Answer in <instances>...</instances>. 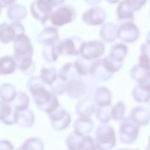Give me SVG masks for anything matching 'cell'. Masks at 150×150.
Listing matches in <instances>:
<instances>
[{
  "mask_svg": "<svg viewBox=\"0 0 150 150\" xmlns=\"http://www.w3.org/2000/svg\"><path fill=\"white\" fill-rule=\"evenodd\" d=\"M1 12H2V9L0 8V15H1Z\"/></svg>",
  "mask_w": 150,
  "mask_h": 150,
  "instance_id": "51",
  "label": "cell"
},
{
  "mask_svg": "<svg viewBox=\"0 0 150 150\" xmlns=\"http://www.w3.org/2000/svg\"><path fill=\"white\" fill-rule=\"evenodd\" d=\"M140 52L141 53L146 55L150 59V45L146 42L143 43L141 45Z\"/></svg>",
  "mask_w": 150,
  "mask_h": 150,
  "instance_id": "42",
  "label": "cell"
},
{
  "mask_svg": "<svg viewBox=\"0 0 150 150\" xmlns=\"http://www.w3.org/2000/svg\"><path fill=\"white\" fill-rule=\"evenodd\" d=\"M16 95L15 87L10 83H4L0 86V99L5 103L12 102Z\"/></svg>",
  "mask_w": 150,
  "mask_h": 150,
  "instance_id": "28",
  "label": "cell"
},
{
  "mask_svg": "<svg viewBox=\"0 0 150 150\" xmlns=\"http://www.w3.org/2000/svg\"><path fill=\"white\" fill-rule=\"evenodd\" d=\"M95 144L97 149H110L116 144L113 127L108 122H101L95 131Z\"/></svg>",
  "mask_w": 150,
  "mask_h": 150,
  "instance_id": "2",
  "label": "cell"
},
{
  "mask_svg": "<svg viewBox=\"0 0 150 150\" xmlns=\"http://www.w3.org/2000/svg\"><path fill=\"white\" fill-rule=\"evenodd\" d=\"M81 18L88 25L98 26L103 25L105 22L106 13L102 7L94 5L86 11L83 13Z\"/></svg>",
  "mask_w": 150,
  "mask_h": 150,
  "instance_id": "12",
  "label": "cell"
},
{
  "mask_svg": "<svg viewBox=\"0 0 150 150\" xmlns=\"http://www.w3.org/2000/svg\"><path fill=\"white\" fill-rule=\"evenodd\" d=\"M127 52L128 47L125 45L117 43L111 46L108 56L115 60L122 62L127 54Z\"/></svg>",
  "mask_w": 150,
  "mask_h": 150,
  "instance_id": "30",
  "label": "cell"
},
{
  "mask_svg": "<svg viewBox=\"0 0 150 150\" xmlns=\"http://www.w3.org/2000/svg\"><path fill=\"white\" fill-rule=\"evenodd\" d=\"M66 81L58 76L56 79L49 86L50 90L56 96L63 94L66 91Z\"/></svg>",
  "mask_w": 150,
  "mask_h": 150,
  "instance_id": "40",
  "label": "cell"
},
{
  "mask_svg": "<svg viewBox=\"0 0 150 150\" xmlns=\"http://www.w3.org/2000/svg\"><path fill=\"white\" fill-rule=\"evenodd\" d=\"M42 57L47 63H53L56 62L59 57L56 45H46L42 50Z\"/></svg>",
  "mask_w": 150,
  "mask_h": 150,
  "instance_id": "34",
  "label": "cell"
},
{
  "mask_svg": "<svg viewBox=\"0 0 150 150\" xmlns=\"http://www.w3.org/2000/svg\"><path fill=\"white\" fill-rule=\"evenodd\" d=\"M117 23L126 21H134V11L125 1L121 0L117 8Z\"/></svg>",
  "mask_w": 150,
  "mask_h": 150,
  "instance_id": "21",
  "label": "cell"
},
{
  "mask_svg": "<svg viewBox=\"0 0 150 150\" xmlns=\"http://www.w3.org/2000/svg\"><path fill=\"white\" fill-rule=\"evenodd\" d=\"M49 2L52 4V6L55 8L63 4L66 1V0H49Z\"/></svg>",
  "mask_w": 150,
  "mask_h": 150,
  "instance_id": "45",
  "label": "cell"
},
{
  "mask_svg": "<svg viewBox=\"0 0 150 150\" xmlns=\"http://www.w3.org/2000/svg\"><path fill=\"white\" fill-rule=\"evenodd\" d=\"M16 0H0V8L2 9L9 6L15 2Z\"/></svg>",
  "mask_w": 150,
  "mask_h": 150,
  "instance_id": "44",
  "label": "cell"
},
{
  "mask_svg": "<svg viewBox=\"0 0 150 150\" xmlns=\"http://www.w3.org/2000/svg\"><path fill=\"white\" fill-rule=\"evenodd\" d=\"M108 3L111 4H115L116 3H118L120 0H105Z\"/></svg>",
  "mask_w": 150,
  "mask_h": 150,
  "instance_id": "48",
  "label": "cell"
},
{
  "mask_svg": "<svg viewBox=\"0 0 150 150\" xmlns=\"http://www.w3.org/2000/svg\"><path fill=\"white\" fill-rule=\"evenodd\" d=\"M146 149H150V135H149V138H148V144Z\"/></svg>",
  "mask_w": 150,
  "mask_h": 150,
  "instance_id": "50",
  "label": "cell"
},
{
  "mask_svg": "<svg viewBox=\"0 0 150 150\" xmlns=\"http://www.w3.org/2000/svg\"><path fill=\"white\" fill-rule=\"evenodd\" d=\"M102 0H84L86 4L88 5H95L101 2Z\"/></svg>",
  "mask_w": 150,
  "mask_h": 150,
  "instance_id": "46",
  "label": "cell"
},
{
  "mask_svg": "<svg viewBox=\"0 0 150 150\" xmlns=\"http://www.w3.org/2000/svg\"><path fill=\"white\" fill-rule=\"evenodd\" d=\"M59 32L56 26H47L40 31L36 37V41L42 45H56L59 40Z\"/></svg>",
  "mask_w": 150,
  "mask_h": 150,
  "instance_id": "15",
  "label": "cell"
},
{
  "mask_svg": "<svg viewBox=\"0 0 150 150\" xmlns=\"http://www.w3.org/2000/svg\"><path fill=\"white\" fill-rule=\"evenodd\" d=\"M17 67V63L14 57L5 55L0 58V76L11 74L16 70Z\"/></svg>",
  "mask_w": 150,
  "mask_h": 150,
  "instance_id": "25",
  "label": "cell"
},
{
  "mask_svg": "<svg viewBox=\"0 0 150 150\" xmlns=\"http://www.w3.org/2000/svg\"><path fill=\"white\" fill-rule=\"evenodd\" d=\"M13 42L14 58L16 61L32 56L33 46L30 39L25 33L18 35Z\"/></svg>",
  "mask_w": 150,
  "mask_h": 150,
  "instance_id": "5",
  "label": "cell"
},
{
  "mask_svg": "<svg viewBox=\"0 0 150 150\" xmlns=\"http://www.w3.org/2000/svg\"><path fill=\"white\" fill-rule=\"evenodd\" d=\"M57 77V73L54 67H42L41 68L39 78L47 86H50Z\"/></svg>",
  "mask_w": 150,
  "mask_h": 150,
  "instance_id": "29",
  "label": "cell"
},
{
  "mask_svg": "<svg viewBox=\"0 0 150 150\" xmlns=\"http://www.w3.org/2000/svg\"><path fill=\"white\" fill-rule=\"evenodd\" d=\"M105 51V46L99 40H90L83 42L80 54L83 58L88 60H94L101 56Z\"/></svg>",
  "mask_w": 150,
  "mask_h": 150,
  "instance_id": "9",
  "label": "cell"
},
{
  "mask_svg": "<svg viewBox=\"0 0 150 150\" xmlns=\"http://www.w3.org/2000/svg\"><path fill=\"white\" fill-rule=\"evenodd\" d=\"M29 104V98L28 94L23 91L16 92L15 99L13 100L12 106L18 111L24 110L28 108Z\"/></svg>",
  "mask_w": 150,
  "mask_h": 150,
  "instance_id": "31",
  "label": "cell"
},
{
  "mask_svg": "<svg viewBox=\"0 0 150 150\" xmlns=\"http://www.w3.org/2000/svg\"><path fill=\"white\" fill-rule=\"evenodd\" d=\"M91 62L92 61L87 60L81 56L76 59L74 64L80 77H85L90 74L89 71Z\"/></svg>",
  "mask_w": 150,
  "mask_h": 150,
  "instance_id": "32",
  "label": "cell"
},
{
  "mask_svg": "<svg viewBox=\"0 0 150 150\" xmlns=\"http://www.w3.org/2000/svg\"><path fill=\"white\" fill-rule=\"evenodd\" d=\"M90 75L96 80L104 81L108 80L112 75L104 66L102 59L92 61L90 67Z\"/></svg>",
  "mask_w": 150,
  "mask_h": 150,
  "instance_id": "13",
  "label": "cell"
},
{
  "mask_svg": "<svg viewBox=\"0 0 150 150\" xmlns=\"http://www.w3.org/2000/svg\"><path fill=\"white\" fill-rule=\"evenodd\" d=\"M100 36L105 42L111 43L117 38V25L108 22L104 24L100 30Z\"/></svg>",
  "mask_w": 150,
  "mask_h": 150,
  "instance_id": "24",
  "label": "cell"
},
{
  "mask_svg": "<svg viewBox=\"0 0 150 150\" xmlns=\"http://www.w3.org/2000/svg\"><path fill=\"white\" fill-rule=\"evenodd\" d=\"M94 102L90 98H85L79 100L76 104V114L79 117L90 118L95 111Z\"/></svg>",
  "mask_w": 150,
  "mask_h": 150,
  "instance_id": "20",
  "label": "cell"
},
{
  "mask_svg": "<svg viewBox=\"0 0 150 150\" xmlns=\"http://www.w3.org/2000/svg\"><path fill=\"white\" fill-rule=\"evenodd\" d=\"M150 91L145 89L138 84L132 88L131 93L133 99L138 103H146Z\"/></svg>",
  "mask_w": 150,
  "mask_h": 150,
  "instance_id": "35",
  "label": "cell"
},
{
  "mask_svg": "<svg viewBox=\"0 0 150 150\" xmlns=\"http://www.w3.org/2000/svg\"><path fill=\"white\" fill-rule=\"evenodd\" d=\"M139 126L145 125L150 121V112L145 107L136 106L132 108L128 116Z\"/></svg>",
  "mask_w": 150,
  "mask_h": 150,
  "instance_id": "18",
  "label": "cell"
},
{
  "mask_svg": "<svg viewBox=\"0 0 150 150\" xmlns=\"http://www.w3.org/2000/svg\"><path fill=\"white\" fill-rule=\"evenodd\" d=\"M149 16H150V11H149Z\"/></svg>",
  "mask_w": 150,
  "mask_h": 150,
  "instance_id": "52",
  "label": "cell"
},
{
  "mask_svg": "<svg viewBox=\"0 0 150 150\" xmlns=\"http://www.w3.org/2000/svg\"><path fill=\"white\" fill-rule=\"evenodd\" d=\"M20 149H43V143L39 138L33 137L27 139L25 142L18 148Z\"/></svg>",
  "mask_w": 150,
  "mask_h": 150,
  "instance_id": "39",
  "label": "cell"
},
{
  "mask_svg": "<svg viewBox=\"0 0 150 150\" xmlns=\"http://www.w3.org/2000/svg\"><path fill=\"white\" fill-rule=\"evenodd\" d=\"M121 121L118 129L120 141L122 144H131L138 137L139 126L135 123L129 117H124Z\"/></svg>",
  "mask_w": 150,
  "mask_h": 150,
  "instance_id": "4",
  "label": "cell"
},
{
  "mask_svg": "<svg viewBox=\"0 0 150 150\" xmlns=\"http://www.w3.org/2000/svg\"><path fill=\"white\" fill-rule=\"evenodd\" d=\"M16 63L18 69L25 75H30L34 72L35 63L32 57L20 59Z\"/></svg>",
  "mask_w": 150,
  "mask_h": 150,
  "instance_id": "33",
  "label": "cell"
},
{
  "mask_svg": "<svg viewBox=\"0 0 150 150\" xmlns=\"http://www.w3.org/2000/svg\"><path fill=\"white\" fill-rule=\"evenodd\" d=\"M12 144L6 139H2L0 141V149H12Z\"/></svg>",
  "mask_w": 150,
  "mask_h": 150,
  "instance_id": "43",
  "label": "cell"
},
{
  "mask_svg": "<svg viewBox=\"0 0 150 150\" xmlns=\"http://www.w3.org/2000/svg\"><path fill=\"white\" fill-rule=\"evenodd\" d=\"M54 7L49 0H35L30 6L32 16L45 26L49 20Z\"/></svg>",
  "mask_w": 150,
  "mask_h": 150,
  "instance_id": "6",
  "label": "cell"
},
{
  "mask_svg": "<svg viewBox=\"0 0 150 150\" xmlns=\"http://www.w3.org/2000/svg\"><path fill=\"white\" fill-rule=\"evenodd\" d=\"M76 17L75 9L70 5L63 4L53 10L49 19L53 26L60 27L73 22Z\"/></svg>",
  "mask_w": 150,
  "mask_h": 150,
  "instance_id": "3",
  "label": "cell"
},
{
  "mask_svg": "<svg viewBox=\"0 0 150 150\" xmlns=\"http://www.w3.org/2000/svg\"><path fill=\"white\" fill-rule=\"evenodd\" d=\"M35 121V117L33 112L29 108L18 111V125L23 128H28L32 127Z\"/></svg>",
  "mask_w": 150,
  "mask_h": 150,
  "instance_id": "27",
  "label": "cell"
},
{
  "mask_svg": "<svg viewBox=\"0 0 150 150\" xmlns=\"http://www.w3.org/2000/svg\"><path fill=\"white\" fill-rule=\"evenodd\" d=\"M45 85L39 77L36 76L29 77L26 83L27 88L32 94L36 105L42 112L48 114L60 105L56 95L46 88Z\"/></svg>",
  "mask_w": 150,
  "mask_h": 150,
  "instance_id": "1",
  "label": "cell"
},
{
  "mask_svg": "<svg viewBox=\"0 0 150 150\" xmlns=\"http://www.w3.org/2000/svg\"><path fill=\"white\" fill-rule=\"evenodd\" d=\"M25 32V27L20 21L2 22L0 24V42L4 44L11 43L18 35Z\"/></svg>",
  "mask_w": 150,
  "mask_h": 150,
  "instance_id": "7",
  "label": "cell"
},
{
  "mask_svg": "<svg viewBox=\"0 0 150 150\" xmlns=\"http://www.w3.org/2000/svg\"><path fill=\"white\" fill-rule=\"evenodd\" d=\"M146 42L150 45V30L148 32L146 36Z\"/></svg>",
  "mask_w": 150,
  "mask_h": 150,
  "instance_id": "47",
  "label": "cell"
},
{
  "mask_svg": "<svg viewBox=\"0 0 150 150\" xmlns=\"http://www.w3.org/2000/svg\"><path fill=\"white\" fill-rule=\"evenodd\" d=\"M18 111L12 105L7 103L0 101V121L8 125L17 123Z\"/></svg>",
  "mask_w": 150,
  "mask_h": 150,
  "instance_id": "17",
  "label": "cell"
},
{
  "mask_svg": "<svg viewBox=\"0 0 150 150\" xmlns=\"http://www.w3.org/2000/svg\"><path fill=\"white\" fill-rule=\"evenodd\" d=\"M48 117L52 127L56 130L66 129L71 122L69 113L60 105L54 111L48 114Z\"/></svg>",
  "mask_w": 150,
  "mask_h": 150,
  "instance_id": "11",
  "label": "cell"
},
{
  "mask_svg": "<svg viewBox=\"0 0 150 150\" xmlns=\"http://www.w3.org/2000/svg\"><path fill=\"white\" fill-rule=\"evenodd\" d=\"M57 75L66 82L70 80L80 77L74 63L69 62L63 65L59 70Z\"/></svg>",
  "mask_w": 150,
  "mask_h": 150,
  "instance_id": "26",
  "label": "cell"
},
{
  "mask_svg": "<svg viewBox=\"0 0 150 150\" xmlns=\"http://www.w3.org/2000/svg\"><path fill=\"white\" fill-rule=\"evenodd\" d=\"M146 103L148 105L150 106V94H149V96H148V98H147V100H146Z\"/></svg>",
  "mask_w": 150,
  "mask_h": 150,
  "instance_id": "49",
  "label": "cell"
},
{
  "mask_svg": "<svg viewBox=\"0 0 150 150\" xmlns=\"http://www.w3.org/2000/svg\"><path fill=\"white\" fill-rule=\"evenodd\" d=\"M97 149L94 139L90 135L81 136L78 142L77 150Z\"/></svg>",
  "mask_w": 150,
  "mask_h": 150,
  "instance_id": "38",
  "label": "cell"
},
{
  "mask_svg": "<svg viewBox=\"0 0 150 150\" xmlns=\"http://www.w3.org/2000/svg\"><path fill=\"white\" fill-rule=\"evenodd\" d=\"M94 127L93 121L88 117H79L73 124V132L76 134L84 136L90 134Z\"/></svg>",
  "mask_w": 150,
  "mask_h": 150,
  "instance_id": "19",
  "label": "cell"
},
{
  "mask_svg": "<svg viewBox=\"0 0 150 150\" xmlns=\"http://www.w3.org/2000/svg\"><path fill=\"white\" fill-rule=\"evenodd\" d=\"M117 38L121 40L132 43L136 41L139 36V30L134 21L117 23Z\"/></svg>",
  "mask_w": 150,
  "mask_h": 150,
  "instance_id": "10",
  "label": "cell"
},
{
  "mask_svg": "<svg viewBox=\"0 0 150 150\" xmlns=\"http://www.w3.org/2000/svg\"><path fill=\"white\" fill-rule=\"evenodd\" d=\"M125 112V105L123 101L117 103L111 110V118L115 121H121L124 118Z\"/></svg>",
  "mask_w": 150,
  "mask_h": 150,
  "instance_id": "36",
  "label": "cell"
},
{
  "mask_svg": "<svg viewBox=\"0 0 150 150\" xmlns=\"http://www.w3.org/2000/svg\"><path fill=\"white\" fill-rule=\"evenodd\" d=\"M66 91L70 98H79L86 93V83L79 77L70 80L66 82Z\"/></svg>",
  "mask_w": 150,
  "mask_h": 150,
  "instance_id": "14",
  "label": "cell"
},
{
  "mask_svg": "<svg viewBox=\"0 0 150 150\" xmlns=\"http://www.w3.org/2000/svg\"><path fill=\"white\" fill-rule=\"evenodd\" d=\"M26 15V8L21 4L13 3L8 6L7 17L11 21H20L25 19Z\"/></svg>",
  "mask_w": 150,
  "mask_h": 150,
  "instance_id": "23",
  "label": "cell"
},
{
  "mask_svg": "<svg viewBox=\"0 0 150 150\" xmlns=\"http://www.w3.org/2000/svg\"><path fill=\"white\" fill-rule=\"evenodd\" d=\"M111 93L110 90L105 86L97 88L94 94V102L97 106H105L111 105Z\"/></svg>",
  "mask_w": 150,
  "mask_h": 150,
  "instance_id": "22",
  "label": "cell"
},
{
  "mask_svg": "<svg viewBox=\"0 0 150 150\" xmlns=\"http://www.w3.org/2000/svg\"><path fill=\"white\" fill-rule=\"evenodd\" d=\"M125 1L135 12L141 9L145 5L147 0H125Z\"/></svg>",
  "mask_w": 150,
  "mask_h": 150,
  "instance_id": "41",
  "label": "cell"
},
{
  "mask_svg": "<svg viewBox=\"0 0 150 150\" xmlns=\"http://www.w3.org/2000/svg\"><path fill=\"white\" fill-rule=\"evenodd\" d=\"M83 42L77 36H73L61 40L56 44V50L59 54L77 56L80 54V49Z\"/></svg>",
  "mask_w": 150,
  "mask_h": 150,
  "instance_id": "8",
  "label": "cell"
},
{
  "mask_svg": "<svg viewBox=\"0 0 150 150\" xmlns=\"http://www.w3.org/2000/svg\"><path fill=\"white\" fill-rule=\"evenodd\" d=\"M111 105L105 106H97L96 108V117L100 122H108L111 118Z\"/></svg>",
  "mask_w": 150,
  "mask_h": 150,
  "instance_id": "37",
  "label": "cell"
},
{
  "mask_svg": "<svg viewBox=\"0 0 150 150\" xmlns=\"http://www.w3.org/2000/svg\"><path fill=\"white\" fill-rule=\"evenodd\" d=\"M129 75L131 79L138 84L150 87V69L137 63L131 69Z\"/></svg>",
  "mask_w": 150,
  "mask_h": 150,
  "instance_id": "16",
  "label": "cell"
}]
</instances>
